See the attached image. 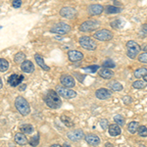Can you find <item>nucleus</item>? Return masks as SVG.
<instances>
[{
  "label": "nucleus",
  "instance_id": "20",
  "mask_svg": "<svg viewBox=\"0 0 147 147\" xmlns=\"http://www.w3.org/2000/svg\"><path fill=\"white\" fill-rule=\"evenodd\" d=\"M34 59H35V61H36L37 65L40 66V68H41L42 70H44V71H49V70H50V68H49L48 66H46V64L44 63L43 57H42L41 55H39V54H35Z\"/></svg>",
  "mask_w": 147,
  "mask_h": 147
},
{
  "label": "nucleus",
  "instance_id": "40",
  "mask_svg": "<svg viewBox=\"0 0 147 147\" xmlns=\"http://www.w3.org/2000/svg\"><path fill=\"white\" fill-rule=\"evenodd\" d=\"M123 101H124V103L125 105H129V104H130L132 102V98L130 96H125L124 99H123Z\"/></svg>",
  "mask_w": 147,
  "mask_h": 147
},
{
  "label": "nucleus",
  "instance_id": "23",
  "mask_svg": "<svg viewBox=\"0 0 147 147\" xmlns=\"http://www.w3.org/2000/svg\"><path fill=\"white\" fill-rule=\"evenodd\" d=\"M139 125L137 122H130L129 125H127V130L130 132V134H136V132L137 131V129H138Z\"/></svg>",
  "mask_w": 147,
  "mask_h": 147
},
{
  "label": "nucleus",
  "instance_id": "38",
  "mask_svg": "<svg viewBox=\"0 0 147 147\" xmlns=\"http://www.w3.org/2000/svg\"><path fill=\"white\" fill-rule=\"evenodd\" d=\"M138 60H139V62H141V63H147V52L141 54V55L139 56Z\"/></svg>",
  "mask_w": 147,
  "mask_h": 147
},
{
  "label": "nucleus",
  "instance_id": "25",
  "mask_svg": "<svg viewBox=\"0 0 147 147\" xmlns=\"http://www.w3.org/2000/svg\"><path fill=\"white\" fill-rule=\"evenodd\" d=\"M61 121L63 122V124L65 125H67L68 127H74V123H73V121L70 119L69 117H67L66 115H62L61 116Z\"/></svg>",
  "mask_w": 147,
  "mask_h": 147
},
{
  "label": "nucleus",
  "instance_id": "35",
  "mask_svg": "<svg viewBox=\"0 0 147 147\" xmlns=\"http://www.w3.org/2000/svg\"><path fill=\"white\" fill-rule=\"evenodd\" d=\"M98 69H99L98 65H92V66H89V67L84 68V70L86 71V72H88V73H90V74H94L97 70H98Z\"/></svg>",
  "mask_w": 147,
  "mask_h": 147
},
{
  "label": "nucleus",
  "instance_id": "45",
  "mask_svg": "<svg viewBox=\"0 0 147 147\" xmlns=\"http://www.w3.org/2000/svg\"><path fill=\"white\" fill-rule=\"evenodd\" d=\"M50 147H62L60 145V144H52Z\"/></svg>",
  "mask_w": 147,
  "mask_h": 147
},
{
  "label": "nucleus",
  "instance_id": "46",
  "mask_svg": "<svg viewBox=\"0 0 147 147\" xmlns=\"http://www.w3.org/2000/svg\"><path fill=\"white\" fill-rule=\"evenodd\" d=\"M2 86H3V84H2V80H1V78H0V89L2 88Z\"/></svg>",
  "mask_w": 147,
  "mask_h": 147
},
{
  "label": "nucleus",
  "instance_id": "41",
  "mask_svg": "<svg viewBox=\"0 0 147 147\" xmlns=\"http://www.w3.org/2000/svg\"><path fill=\"white\" fill-rule=\"evenodd\" d=\"M21 6H22V1H21V0H14L13 1L14 8H20Z\"/></svg>",
  "mask_w": 147,
  "mask_h": 147
},
{
  "label": "nucleus",
  "instance_id": "18",
  "mask_svg": "<svg viewBox=\"0 0 147 147\" xmlns=\"http://www.w3.org/2000/svg\"><path fill=\"white\" fill-rule=\"evenodd\" d=\"M21 69H22L23 72L27 73V74H30L34 71V66L30 61H24L21 65Z\"/></svg>",
  "mask_w": 147,
  "mask_h": 147
},
{
  "label": "nucleus",
  "instance_id": "34",
  "mask_svg": "<svg viewBox=\"0 0 147 147\" xmlns=\"http://www.w3.org/2000/svg\"><path fill=\"white\" fill-rule=\"evenodd\" d=\"M102 67L103 68H108V69H112L116 67V64L113 62L112 60H106L105 62H103L102 64Z\"/></svg>",
  "mask_w": 147,
  "mask_h": 147
},
{
  "label": "nucleus",
  "instance_id": "10",
  "mask_svg": "<svg viewBox=\"0 0 147 147\" xmlns=\"http://www.w3.org/2000/svg\"><path fill=\"white\" fill-rule=\"evenodd\" d=\"M60 82L62 85H64L65 87H74L76 84V80L75 79L70 75H62L60 77Z\"/></svg>",
  "mask_w": 147,
  "mask_h": 147
},
{
  "label": "nucleus",
  "instance_id": "24",
  "mask_svg": "<svg viewBox=\"0 0 147 147\" xmlns=\"http://www.w3.org/2000/svg\"><path fill=\"white\" fill-rule=\"evenodd\" d=\"M147 74V69L146 68H140L137 69V70L134 71V77L136 79H140V78H143Z\"/></svg>",
  "mask_w": 147,
  "mask_h": 147
},
{
  "label": "nucleus",
  "instance_id": "27",
  "mask_svg": "<svg viewBox=\"0 0 147 147\" xmlns=\"http://www.w3.org/2000/svg\"><path fill=\"white\" fill-rule=\"evenodd\" d=\"M122 11V8H119V7H116V6H108L106 7V12L108 14H117L120 13Z\"/></svg>",
  "mask_w": 147,
  "mask_h": 147
},
{
  "label": "nucleus",
  "instance_id": "44",
  "mask_svg": "<svg viewBox=\"0 0 147 147\" xmlns=\"http://www.w3.org/2000/svg\"><path fill=\"white\" fill-rule=\"evenodd\" d=\"M105 146H106V147H115L112 143H111V142H107V143L105 144Z\"/></svg>",
  "mask_w": 147,
  "mask_h": 147
},
{
  "label": "nucleus",
  "instance_id": "37",
  "mask_svg": "<svg viewBox=\"0 0 147 147\" xmlns=\"http://www.w3.org/2000/svg\"><path fill=\"white\" fill-rule=\"evenodd\" d=\"M100 125L103 129H107L109 127V122L106 119H102L100 120Z\"/></svg>",
  "mask_w": 147,
  "mask_h": 147
},
{
  "label": "nucleus",
  "instance_id": "8",
  "mask_svg": "<svg viewBox=\"0 0 147 147\" xmlns=\"http://www.w3.org/2000/svg\"><path fill=\"white\" fill-rule=\"evenodd\" d=\"M94 38L100 40V41H109L113 38V34L108 30H100L94 34Z\"/></svg>",
  "mask_w": 147,
  "mask_h": 147
},
{
  "label": "nucleus",
  "instance_id": "36",
  "mask_svg": "<svg viewBox=\"0 0 147 147\" xmlns=\"http://www.w3.org/2000/svg\"><path fill=\"white\" fill-rule=\"evenodd\" d=\"M123 25H124V23H123L121 20H116L111 23V26H112L114 28H121L123 27Z\"/></svg>",
  "mask_w": 147,
  "mask_h": 147
},
{
  "label": "nucleus",
  "instance_id": "22",
  "mask_svg": "<svg viewBox=\"0 0 147 147\" xmlns=\"http://www.w3.org/2000/svg\"><path fill=\"white\" fill-rule=\"evenodd\" d=\"M109 87H110L112 90L114 91H121L123 90V85L120 84V82H118L117 80H113V82H110L108 84Z\"/></svg>",
  "mask_w": 147,
  "mask_h": 147
},
{
  "label": "nucleus",
  "instance_id": "9",
  "mask_svg": "<svg viewBox=\"0 0 147 147\" xmlns=\"http://www.w3.org/2000/svg\"><path fill=\"white\" fill-rule=\"evenodd\" d=\"M67 136L72 141H79L84 137V132L82 131V129H74L68 132Z\"/></svg>",
  "mask_w": 147,
  "mask_h": 147
},
{
  "label": "nucleus",
  "instance_id": "29",
  "mask_svg": "<svg viewBox=\"0 0 147 147\" xmlns=\"http://www.w3.org/2000/svg\"><path fill=\"white\" fill-rule=\"evenodd\" d=\"M137 132H138L139 136L146 137L147 136V127L145 125H139L138 129H137Z\"/></svg>",
  "mask_w": 147,
  "mask_h": 147
},
{
  "label": "nucleus",
  "instance_id": "43",
  "mask_svg": "<svg viewBox=\"0 0 147 147\" xmlns=\"http://www.w3.org/2000/svg\"><path fill=\"white\" fill-rule=\"evenodd\" d=\"M26 87H27V85L24 84V85H21V86L19 87V89H20L21 91H23V90H25V89H26Z\"/></svg>",
  "mask_w": 147,
  "mask_h": 147
},
{
  "label": "nucleus",
  "instance_id": "47",
  "mask_svg": "<svg viewBox=\"0 0 147 147\" xmlns=\"http://www.w3.org/2000/svg\"><path fill=\"white\" fill-rule=\"evenodd\" d=\"M143 80H144V82H147V74L143 77Z\"/></svg>",
  "mask_w": 147,
  "mask_h": 147
},
{
  "label": "nucleus",
  "instance_id": "3",
  "mask_svg": "<svg viewBox=\"0 0 147 147\" xmlns=\"http://www.w3.org/2000/svg\"><path fill=\"white\" fill-rule=\"evenodd\" d=\"M127 56H129V58L134 59V58H136L137 56V54L140 52L141 47L139 46L136 41L129 40V41L127 42Z\"/></svg>",
  "mask_w": 147,
  "mask_h": 147
},
{
  "label": "nucleus",
  "instance_id": "5",
  "mask_svg": "<svg viewBox=\"0 0 147 147\" xmlns=\"http://www.w3.org/2000/svg\"><path fill=\"white\" fill-rule=\"evenodd\" d=\"M99 27H100V23L98 21H86L80 26V30L84 32H88L96 30Z\"/></svg>",
  "mask_w": 147,
  "mask_h": 147
},
{
  "label": "nucleus",
  "instance_id": "30",
  "mask_svg": "<svg viewBox=\"0 0 147 147\" xmlns=\"http://www.w3.org/2000/svg\"><path fill=\"white\" fill-rule=\"evenodd\" d=\"M26 58V55L22 52H19L15 55V58H14V61H15L16 63H23L24 60H25Z\"/></svg>",
  "mask_w": 147,
  "mask_h": 147
},
{
  "label": "nucleus",
  "instance_id": "33",
  "mask_svg": "<svg viewBox=\"0 0 147 147\" xmlns=\"http://www.w3.org/2000/svg\"><path fill=\"white\" fill-rule=\"evenodd\" d=\"M30 144L32 147H35V146L38 145V144H39V134H37L36 136L32 137V139L30 140Z\"/></svg>",
  "mask_w": 147,
  "mask_h": 147
},
{
  "label": "nucleus",
  "instance_id": "2",
  "mask_svg": "<svg viewBox=\"0 0 147 147\" xmlns=\"http://www.w3.org/2000/svg\"><path fill=\"white\" fill-rule=\"evenodd\" d=\"M15 106L17 110L23 116H28L30 113V107L28 102L23 96H18L15 100Z\"/></svg>",
  "mask_w": 147,
  "mask_h": 147
},
{
  "label": "nucleus",
  "instance_id": "11",
  "mask_svg": "<svg viewBox=\"0 0 147 147\" xmlns=\"http://www.w3.org/2000/svg\"><path fill=\"white\" fill-rule=\"evenodd\" d=\"M60 15L64 18L71 20V19H74L77 16V11L74 8H71V7H64V8L61 9Z\"/></svg>",
  "mask_w": 147,
  "mask_h": 147
},
{
  "label": "nucleus",
  "instance_id": "15",
  "mask_svg": "<svg viewBox=\"0 0 147 147\" xmlns=\"http://www.w3.org/2000/svg\"><path fill=\"white\" fill-rule=\"evenodd\" d=\"M68 57L71 62H78L84 58V54L77 50H71L68 52Z\"/></svg>",
  "mask_w": 147,
  "mask_h": 147
},
{
  "label": "nucleus",
  "instance_id": "48",
  "mask_svg": "<svg viewBox=\"0 0 147 147\" xmlns=\"http://www.w3.org/2000/svg\"><path fill=\"white\" fill-rule=\"evenodd\" d=\"M62 147H72L71 145H68V144H63V146Z\"/></svg>",
  "mask_w": 147,
  "mask_h": 147
},
{
  "label": "nucleus",
  "instance_id": "26",
  "mask_svg": "<svg viewBox=\"0 0 147 147\" xmlns=\"http://www.w3.org/2000/svg\"><path fill=\"white\" fill-rule=\"evenodd\" d=\"M21 130L23 131V134H32V131H34V127H32V125H22V127H20Z\"/></svg>",
  "mask_w": 147,
  "mask_h": 147
},
{
  "label": "nucleus",
  "instance_id": "4",
  "mask_svg": "<svg viewBox=\"0 0 147 147\" xmlns=\"http://www.w3.org/2000/svg\"><path fill=\"white\" fill-rule=\"evenodd\" d=\"M56 92L58 93L59 96L63 97V98H66V99H72L77 96V92L75 90H73V89L68 88V87L57 86Z\"/></svg>",
  "mask_w": 147,
  "mask_h": 147
},
{
  "label": "nucleus",
  "instance_id": "49",
  "mask_svg": "<svg viewBox=\"0 0 147 147\" xmlns=\"http://www.w3.org/2000/svg\"><path fill=\"white\" fill-rule=\"evenodd\" d=\"M143 50L145 51V52H147V45H145V46L143 47Z\"/></svg>",
  "mask_w": 147,
  "mask_h": 147
},
{
  "label": "nucleus",
  "instance_id": "28",
  "mask_svg": "<svg viewBox=\"0 0 147 147\" xmlns=\"http://www.w3.org/2000/svg\"><path fill=\"white\" fill-rule=\"evenodd\" d=\"M9 68V63L5 59H0V72H5Z\"/></svg>",
  "mask_w": 147,
  "mask_h": 147
},
{
  "label": "nucleus",
  "instance_id": "14",
  "mask_svg": "<svg viewBox=\"0 0 147 147\" xmlns=\"http://www.w3.org/2000/svg\"><path fill=\"white\" fill-rule=\"evenodd\" d=\"M103 10H104L103 6L99 5V4H92V5L88 6V8H87V12L91 16L99 15V14H101L103 12Z\"/></svg>",
  "mask_w": 147,
  "mask_h": 147
},
{
  "label": "nucleus",
  "instance_id": "32",
  "mask_svg": "<svg viewBox=\"0 0 147 147\" xmlns=\"http://www.w3.org/2000/svg\"><path fill=\"white\" fill-rule=\"evenodd\" d=\"M114 121L116 122V124L119 125H125V118L122 115H116L114 116Z\"/></svg>",
  "mask_w": 147,
  "mask_h": 147
},
{
  "label": "nucleus",
  "instance_id": "21",
  "mask_svg": "<svg viewBox=\"0 0 147 147\" xmlns=\"http://www.w3.org/2000/svg\"><path fill=\"white\" fill-rule=\"evenodd\" d=\"M15 141H16V143L20 144V145H25V144L28 143L27 137L25 136V134H21V132H19V134H16V136H15Z\"/></svg>",
  "mask_w": 147,
  "mask_h": 147
},
{
  "label": "nucleus",
  "instance_id": "12",
  "mask_svg": "<svg viewBox=\"0 0 147 147\" xmlns=\"http://www.w3.org/2000/svg\"><path fill=\"white\" fill-rule=\"evenodd\" d=\"M24 80V76L19 75V74H13L12 76L8 78V84L13 87L18 86Z\"/></svg>",
  "mask_w": 147,
  "mask_h": 147
},
{
  "label": "nucleus",
  "instance_id": "6",
  "mask_svg": "<svg viewBox=\"0 0 147 147\" xmlns=\"http://www.w3.org/2000/svg\"><path fill=\"white\" fill-rule=\"evenodd\" d=\"M80 44L82 48L86 49V50H95L96 48V43L94 42V40L89 36H82L80 38Z\"/></svg>",
  "mask_w": 147,
  "mask_h": 147
},
{
  "label": "nucleus",
  "instance_id": "7",
  "mask_svg": "<svg viewBox=\"0 0 147 147\" xmlns=\"http://www.w3.org/2000/svg\"><path fill=\"white\" fill-rule=\"evenodd\" d=\"M70 30H71V27L69 25H67V24H65V23H59L54 26L53 28H51L50 32L56 34L63 35V34H68Z\"/></svg>",
  "mask_w": 147,
  "mask_h": 147
},
{
  "label": "nucleus",
  "instance_id": "19",
  "mask_svg": "<svg viewBox=\"0 0 147 147\" xmlns=\"http://www.w3.org/2000/svg\"><path fill=\"white\" fill-rule=\"evenodd\" d=\"M99 76L103 78V79L109 80L114 77V72L108 68H102L101 70H99Z\"/></svg>",
  "mask_w": 147,
  "mask_h": 147
},
{
  "label": "nucleus",
  "instance_id": "17",
  "mask_svg": "<svg viewBox=\"0 0 147 147\" xmlns=\"http://www.w3.org/2000/svg\"><path fill=\"white\" fill-rule=\"evenodd\" d=\"M108 131H109V134L111 136H118L121 134L122 130H121V127L119 125L117 124H113V125H110L108 127Z\"/></svg>",
  "mask_w": 147,
  "mask_h": 147
},
{
  "label": "nucleus",
  "instance_id": "1",
  "mask_svg": "<svg viewBox=\"0 0 147 147\" xmlns=\"http://www.w3.org/2000/svg\"><path fill=\"white\" fill-rule=\"evenodd\" d=\"M44 101H45L46 105L51 109H58L62 105V100H61L60 96L54 90H49L47 92V94L44 96Z\"/></svg>",
  "mask_w": 147,
  "mask_h": 147
},
{
  "label": "nucleus",
  "instance_id": "31",
  "mask_svg": "<svg viewBox=\"0 0 147 147\" xmlns=\"http://www.w3.org/2000/svg\"><path fill=\"white\" fill-rule=\"evenodd\" d=\"M146 86V84L144 82H141V80H136L132 84V87L136 89H142Z\"/></svg>",
  "mask_w": 147,
  "mask_h": 147
},
{
  "label": "nucleus",
  "instance_id": "16",
  "mask_svg": "<svg viewBox=\"0 0 147 147\" xmlns=\"http://www.w3.org/2000/svg\"><path fill=\"white\" fill-rule=\"evenodd\" d=\"M84 138L85 141L88 144H90V145L96 146L98 144H100V138L97 136H95V134H87L86 136H84Z\"/></svg>",
  "mask_w": 147,
  "mask_h": 147
},
{
  "label": "nucleus",
  "instance_id": "39",
  "mask_svg": "<svg viewBox=\"0 0 147 147\" xmlns=\"http://www.w3.org/2000/svg\"><path fill=\"white\" fill-rule=\"evenodd\" d=\"M140 34H142V36H146L147 35V24H144V25L141 26Z\"/></svg>",
  "mask_w": 147,
  "mask_h": 147
},
{
  "label": "nucleus",
  "instance_id": "42",
  "mask_svg": "<svg viewBox=\"0 0 147 147\" xmlns=\"http://www.w3.org/2000/svg\"><path fill=\"white\" fill-rule=\"evenodd\" d=\"M75 76L78 78V79H80V82H84V76H82V77H80V74H78V73H75Z\"/></svg>",
  "mask_w": 147,
  "mask_h": 147
},
{
  "label": "nucleus",
  "instance_id": "13",
  "mask_svg": "<svg viewBox=\"0 0 147 147\" xmlns=\"http://www.w3.org/2000/svg\"><path fill=\"white\" fill-rule=\"evenodd\" d=\"M95 95L98 99H101V100H105V99H108L112 96V92H111L109 89L107 88H99L97 89L95 92Z\"/></svg>",
  "mask_w": 147,
  "mask_h": 147
}]
</instances>
